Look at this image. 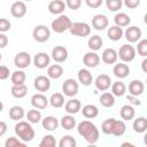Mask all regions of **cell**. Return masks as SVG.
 <instances>
[{
    "instance_id": "6da1fadb",
    "label": "cell",
    "mask_w": 147,
    "mask_h": 147,
    "mask_svg": "<svg viewBox=\"0 0 147 147\" xmlns=\"http://www.w3.org/2000/svg\"><path fill=\"white\" fill-rule=\"evenodd\" d=\"M77 131H78L79 136H82L90 144H95L99 140L100 132H99L96 125L93 124L91 121L85 119V121H82L80 123H78Z\"/></svg>"
},
{
    "instance_id": "7a4b0ae2",
    "label": "cell",
    "mask_w": 147,
    "mask_h": 147,
    "mask_svg": "<svg viewBox=\"0 0 147 147\" xmlns=\"http://www.w3.org/2000/svg\"><path fill=\"white\" fill-rule=\"evenodd\" d=\"M14 130H15V134L23 142H29L34 138V130H33L32 125L26 121L17 122Z\"/></svg>"
},
{
    "instance_id": "3957f363",
    "label": "cell",
    "mask_w": 147,
    "mask_h": 147,
    "mask_svg": "<svg viewBox=\"0 0 147 147\" xmlns=\"http://www.w3.org/2000/svg\"><path fill=\"white\" fill-rule=\"evenodd\" d=\"M71 24H72V22L69 18V16L62 14V15H59L55 20H53L51 28L56 33H63V32H65L70 29Z\"/></svg>"
},
{
    "instance_id": "277c9868",
    "label": "cell",
    "mask_w": 147,
    "mask_h": 147,
    "mask_svg": "<svg viewBox=\"0 0 147 147\" xmlns=\"http://www.w3.org/2000/svg\"><path fill=\"white\" fill-rule=\"evenodd\" d=\"M117 57H119L123 63L131 62L136 57V48L131 44H124L119 47L117 52Z\"/></svg>"
},
{
    "instance_id": "5b68a950",
    "label": "cell",
    "mask_w": 147,
    "mask_h": 147,
    "mask_svg": "<svg viewBox=\"0 0 147 147\" xmlns=\"http://www.w3.org/2000/svg\"><path fill=\"white\" fill-rule=\"evenodd\" d=\"M69 32L76 37H87L91 33V26L85 22H75L71 24Z\"/></svg>"
},
{
    "instance_id": "8992f818",
    "label": "cell",
    "mask_w": 147,
    "mask_h": 147,
    "mask_svg": "<svg viewBox=\"0 0 147 147\" xmlns=\"http://www.w3.org/2000/svg\"><path fill=\"white\" fill-rule=\"evenodd\" d=\"M32 37L38 42H45L51 37V30L44 24L36 25L33 31H32Z\"/></svg>"
},
{
    "instance_id": "52a82bcc",
    "label": "cell",
    "mask_w": 147,
    "mask_h": 147,
    "mask_svg": "<svg viewBox=\"0 0 147 147\" xmlns=\"http://www.w3.org/2000/svg\"><path fill=\"white\" fill-rule=\"evenodd\" d=\"M79 91V85L78 83L74 79V78H68L63 82L62 84V92L65 96H69V98H72L75 95H77Z\"/></svg>"
},
{
    "instance_id": "ba28073f",
    "label": "cell",
    "mask_w": 147,
    "mask_h": 147,
    "mask_svg": "<svg viewBox=\"0 0 147 147\" xmlns=\"http://www.w3.org/2000/svg\"><path fill=\"white\" fill-rule=\"evenodd\" d=\"M31 61H32V59L28 52H18L14 57V64L20 70L28 68L31 64Z\"/></svg>"
},
{
    "instance_id": "9c48e42d",
    "label": "cell",
    "mask_w": 147,
    "mask_h": 147,
    "mask_svg": "<svg viewBox=\"0 0 147 147\" xmlns=\"http://www.w3.org/2000/svg\"><path fill=\"white\" fill-rule=\"evenodd\" d=\"M141 36H142V32H141V29L136 26V25H132V26H129L126 28V30L124 31V37L125 39L133 44V42H138L140 39H141Z\"/></svg>"
},
{
    "instance_id": "30bf717a",
    "label": "cell",
    "mask_w": 147,
    "mask_h": 147,
    "mask_svg": "<svg viewBox=\"0 0 147 147\" xmlns=\"http://www.w3.org/2000/svg\"><path fill=\"white\" fill-rule=\"evenodd\" d=\"M51 63V56L45 52H39L33 57V64L38 69H45L48 68Z\"/></svg>"
},
{
    "instance_id": "8fae6325",
    "label": "cell",
    "mask_w": 147,
    "mask_h": 147,
    "mask_svg": "<svg viewBox=\"0 0 147 147\" xmlns=\"http://www.w3.org/2000/svg\"><path fill=\"white\" fill-rule=\"evenodd\" d=\"M111 78L108 76V75H106V74H101V75H99L96 78H95V80H94V85H95V87H96V90H99V91H101V92H105V91H107L110 86H111Z\"/></svg>"
},
{
    "instance_id": "7c38bea8",
    "label": "cell",
    "mask_w": 147,
    "mask_h": 147,
    "mask_svg": "<svg viewBox=\"0 0 147 147\" xmlns=\"http://www.w3.org/2000/svg\"><path fill=\"white\" fill-rule=\"evenodd\" d=\"M33 86L38 92H47L51 88V80L47 76H37L33 82Z\"/></svg>"
},
{
    "instance_id": "4fadbf2b",
    "label": "cell",
    "mask_w": 147,
    "mask_h": 147,
    "mask_svg": "<svg viewBox=\"0 0 147 147\" xmlns=\"http://www.w3.org/2000/svg\"><path fill=\"white\" fill-rule=\"evenodd\" d=\"M108 24H109L108 17L103 14H96L92 18V26H93V29H95L98 31H102V30L107 29Z\"/></svg>"
},
{
    "instance_id": "5bb4252c",
    "label": "cell",
    "mask_w": 147,
    "mask_h": 147,
    "mask_svg": "<svg viewBox=\"0 0 147 147\" xmlns=\"http://www.w3.org/2000/svg\"><path fill=\"white\" fill-rule=\"evenodd\" d=\"M51 55L56 63H62L68 59V49L64 46H55L52 49Z\"/></svg>"
},
{
    "instance_id": "9a60e30c",
    "label": "cell",
    "mask_w": 147,
    "mask_h": 147,
    "mask_svg": "<svg viewBox=\"0 0 147 147\" xmlns=\"http://www.w3.org/2000/svg\"><path fill=\"white\" fill-rule=\"evenodd\" d=\"M83 63L86 68H96L100 63V56L95 52H87L83 56Z\"/></svg>"
},
{
    "instance_id": "2e32d148",
    "label": "cell",
    "mask_w": 147,
    "mask_h": 147,
    "mask_svg": "<svg viewBox=\"0 0 147 147\" xmlns=\"http://www.w3.org/2000/svg\"><path fill=\"white\" fill-rule=\"evenodd\" d=\"M48 99L42 93H36L31 96V105L34 109H45L48 106Z\"/></svg>"
},
{
    "instance_id": "e0dca14e",
    "label": "cell",
    "mask_w": 147,
    "mask_h": 147,
    "mask_svg": "<svg viewBox=\"0 0 147 147\" xmlns=\"http://www.w3.org/2000/svg\"><path fill=\"white\" fill-rule=\"evenodd\" d=\"M10 14L16 17L21 18L26 14V5L23 1H15L10 6Z\"/></svg>"
},
{
    "instance_id": "ac0fdd59",
    "label": "cell",
    "mask_w": 147,
    "mask_h": 147,
    "mask_svg": "<svg viewBox=\"0 0 147 147\" xmlns=\"http://www.w3.org/2000/svg\"><path fill=\"white\" fill-rule=\"evenodd\" d=\"M117 51L109 47L102 52L100 60H102V62L106 64H115L117 62Z\"/></svg>"
},
{
    "instance_id": "d6986e66",
    "label": "cell",
    "mask_w": 147,
    "mask_h": 147,
    "mask_svg": "<svg viewBox=\"0 0 147 147\" xmlns=\"http://www.w3.org/2000/svg\"><path fill=\"white\" fill-rule=\"evenodd\" d=\"M144 91H145V85L139 79H133L129 84V93L132 96H137L138 98L139 95H141L144 93Z\"/></svg>"
},
{
    "instance_id": "ffe728a7",
    "label": "cell",
    "mask_w": 147,
    "mask_h": 147,
    "mask_svg": "<svg viewBox=\"0 0 147 147\" xmlns=\"http://www.w3.org/2000/svg\"><path fill=\"white\" fill-rule=\"evenodd\" d=\"M113 74L115 75V77L119 78V79H123L125 77L129 76L130 74V68L126 63H123V62H119V63H116L113 68Z\"/></svg>"
},
{
    "instance_id": "44dd1931",
    "label": "cell",
    "mask_w": 147,
    "mask_h": 147,
    "mask_svg": "<svg viewBox=\"0 0 147 147\" xmlns=\"http://www.w3.org/2000/svg\"><path fill=\"white\" fill-rule=\"evenodd\" d=\"M65 9V2L62 0H52L48 3V11L54 15H62Z\"/></svg>"
},
{
    "instance_id": "7402d4cb",
    "label": "cell",
    "mask_w": 147,
    "mask_h": 147,
    "mask_svg": "<svg viewBox=\"0 0 147 147\" xmlns=\"http://www.w3.org/2000/svg\"><path fill=\"white\" fill-rule=\"evenodd\" d=\"M77 77H78V82L84 86H90L93 82V77H92L91 71L88 69H85V68L79 69Z\"/></svg>"
},
{
    "instance_id": "603a6c76",
    "label": "cell",
    "mask_w": 147,
    "mask_h": 147,
    "mask_svg": "<svg viewBox=\"0 0 147 147\" xmlns=\"http://www.w3.org/2000/svg\"><path fill=\"white\" fill-rule=\"evenodd\" d=\"M64 109L65 111L68 113V115H74V114H77L78 111H80L82 109V103L78 99H70L65 102L64 105Z\"/></svg>"
},
{
    "instance_id": "cb8c5ba5",
    "label": "cell",
    "mask_w": 147,
    "mask_h": 147,
    "mask_svg": "<svg viewBox=\"0 0 147 147\" xmlns=\"http://www.w3.org/2000/svg\"><path fill=\"white\" fill-rule=\"evenodd\" d=\"M114 22L116 26L123 28V26H129V24L131 23V17L126 14V13H116V15L114 16Z\"/></svg>"
},
{
    "instance_id": "d4e9b609",
    "label": "cell",
    "mask_w": 147,
    "mask_h": 147,
    "mask_svg": "<svg viewBox=\"0 0 147 147\" xmlns=\"http://www.w3.org/2000/svg\"><path fill=\"white\" fill-rule=\"evenodd\" d=\"M119 115L123 121H131L136 116V110L131 105H124L119 109Z\"/></svg>"
},
{
    "instance_id": "484cf974",
    "label": "cell",
    "mask_w": 147,
    "mask_h": 147,
    "mask_svg": "<svg viewBox=\"0 0 147 147\" xmlns=\"http://www.w3.org/2000/svg\"><path fill=\"white\" fill-rule=\"evenodd\" d=\"M102 45H103V40H102V38H101L100 36H98V34L91 36V37L88 38V40H87V46H88V48L91 49V52H96V51H99V49L102 47Z\"/></svg>"
},
{
    "instance_id": "4316f807",
    "label": "cell",
    "mask_w": 147,
    "mask_h": 147,
    "mask_svg": "<svg viewBox=\"0 0 147 147\" xmlns=\"http://www.w3.org/2000/svg\"><path fill=\"white\" fill-rule=\"evenodd\" d=\"M83 116L87 119H92V118H95L98 115H99V109L96 106L94 105H85L82 109H80Z\"/></svg>"
},
{
    "instance_id": "83f0119b",
    "label": "cell",
    "mask_w": 147,
    "mask_h": 147,
    "mask_svg": "<svg viewBox=\"0 0 147 147\" xmlns=\"http://www.w3.org/2000/svg\"><path fill=\"white\" fill-rule=\"evenodd\" d=\"M42 127L47 131H55L59 126V121L54 116H46L44 119H41Z\"/></svg>"
},
{
    "instance_id": "f1b7e54d",
    "label": "cell",
    "mask_w": 147,
    "mask_h": 147,
    "mask_svg": "<svg viewBox=\"0 0 147 147\" xmlns=\"http://www.w3.org/2000/svg\"><path fill=\"white\" fill-rule=\"evenodd\" d=\"M123 34H124L123 29L119 28V26H116V25H113V26L108 28V30H107V36H108V38H109L110 40H113V41L119 40V39L123 37Z\"/></svg>"
},
{
    "instance_id": "f546056e",
    "label": "cell",
    "mask_w": 147,
    "mask_h": 147,
    "mask_svg": "<svg viewBox=\"0 0 147 147\" xmlns=\"http://www.w3.org/2000/svg\"><path fill=\"white\" fill-rule=\"evenodd\" d=\"M63 75V68L60 64H51L47 68V77L52 79H59Z\"/></svg>"
},
{
    "instance_id": "4dcf8cb0",
    "label": "cell",
    "mask_w": 147,
    "mask_h": 147,
    "mask_svg": "<svg viewBox=\"0 0 147 147\" xmlns=\"http://www.w3.org/2000/svg\"><path fill=\"white\" fill-rule=\"evenodd\" d=\"M110 87H111V92L110 93L114 96H123L125 94V92H126V86L121 80H117V82L111 83V86Z\"/></svg>"
},
{
    "instance_id": "1f68e13d",
    "label": "cell",
    "mask_w": 147,
    "mask_h": 147,
    "mask_svg": "<svg viewBox=\"0 0 147 147\" xmlns=\"http://www.w3.org/2000/svg\"><path fill=\"white\" fill-rule=\"evenodd\" d=\"M48 102L53 108H61L64 106V95L62 93L55 92L51 95V98L48 99Z\"/></svg>"
},
{
    "instance_id": "d6a6232c",
    "label": "cell",
    "mask_w": 147,
    "mask_h": 147,
    "mask_svg": "<svg viewBox=\"0 0 147 147\" xmlns=\"http://www.w3.org/2000/svg\"><path fill=\"white\" fill-rule=\"evenodd\" d=\"M26 79V75L23 70H15L11 75H10V80L13 83V85H24Z\"/></svg>"
},
{
    "instance_id": "836d02e7",
    "label": "cell",
    "mask_w": 147,
    "mask_h": 147,
    "mask_svg": "<svg viewBox=\"0 0 147 147\" xmlns=\"http://www.w3.org/2000/svg\"><path fill=\"white\" fill-rule=\"evenodd\" d=\"M133 131L137 133H145L147 130V119L145 117H138L133 121L132 124Z\"/></svg>"
},
{
    "instance_id": "e575fe53",
    "label": "cell",
    "mask_w": 147,
    "mask_h": 147,
    "mask_svg": "<svg viewBox=\"0 0 147 147\" xmlns=\"http://www.w3.org/2000/svg\"><path fill=\"white\" fill-rule=\"evenodd\" d=\"M25 116V111L24 109L21 107V106H13L10 109H9V117L13 119V121H22V118Z\"/></svg>"
},
{
    "instance_id": "d590c367",
    "label": "cell",
    "mask_w": 147,
    "mask_h": 147,
    "mask_svg": "<svg viewBox=\"0 0 147 147\" xmlns=\"http://www.w3.org/2000/svg\"><path fill=\"white\" fill-rule=\"evenodd\" d=\"M10 93H11V95L14 98L22 99L28 93V86L25 84L24 85H13L11 86V90H10Z\"/></svg>"
},
{
    "instance_id": "8d00e7d4",
    "label": "cell",
    "mask_w": 147,
    "mask_h": 147,
    "mask_svg": "<svg viewBox=\"0 0 147 147\" xmlns=\"http://www.w3.org/2000/svg\"><path fill=\"white\" fill-rule=\"evenodd\" d=\"M101 106L106 107V108H110L115 105V96L110 93V92H103L101 95H100V99H99Z\"/></svg>"
},
{
    "instance_id": "74e56055",
    "label": "cell",
    "mask_w": 147,
    "mask_h": 147,
    "mask_svg": "<svg viewBox=\"0 0 147 147\" xmlns=\"http://www.w3.org/2000/svg\"><path fill=\"white\" fill-rule=\"evenodd\" d=\"M126 131V125L124 123V121H121V119H115L114 122V126H113V136L115 137H121L125 133Z\"/></svg>"
},
{
    "instance_id": "f35d334b",
    "label": "cell",
    "mask_w": 147,
    "mask_h": 147,
    "mask_svg": "<svg viewBox=\"0 0 147 147\" xmlns=\"http://www.w3.org/2000/svg\"><path fill=\"white\" fill-rule=\"evenodd\" d=\"M60 124L64 130H72L76 126V118L72 115H65L61 118Z\"/></svg>"
},
{
    "instance_id": "ab89813d",
    "label": "cell",
    "mask_w": 147,
    "mask_h": 147,
    "mask_svg": "<svg viewBox=\"0 0 147 147\" xmlns=\"http://www.w3.org/2000/svg\"><path fill=\"white\" fill-rule=\"evenodd\" d=\"M25 116H26V119H28V122L30 124H37V123H39L41 121V113H40V110L34 109V108L30 109Z\"/></svg>"
},
{
    "instance_id": "60d3db41",
    "label": "cell",
    "mask_w": 147,
    "mask_h": 147,
    "mask_svg": "<svg viewBox=\"0 0 147 147\" xmlns=\"http://www.w3.org/2000/svg\"><path fill=\"white\" fill-rule=\"evenodd\" d=\"M57 147H77V141L72 136L67 134L60 139Z\"/></svg>"
},
{
    "instance_id": "b9f144b4",
    "label": "cell",
    "mask_w": 147,
    "mask_h": 147,
    "mask_svg": "<svg viewBox=\"0 0 147 147\" xmlns=\"http://www.w3.org/2000/svg\"><path fill=\"white\" fill-rule=\"evenodd\" d=\"M39 147H57L56 139L53 134H46L39 142Z\"/></svg>"
},
{
    "instance_id": "7bdbcfd3",
    "label": "cell",
    "mask_w": 147,
    "mask_h": 147,
    "mask_svg": "<svg viewBox=\"0 0 147 147\" xmlns=\"http://www.w3.org/2000/svg\"><path fill=\"white\" fill-rule=\"evenodd\" d=\"M5 147H28V145L16 137H9L5 141Z\"/></svg>"
},
{
    "instance_id": "ee69618b",
    "label": "cell",
    "mask_w": 147,
    "mask_h": 147,
    "mask_svg": "<svg viewBox=\"0 0 147 147\" xmlns=\"http://www.w3.org/2000/svg\"><path fill=\"white\" fill-rule=\"evenodd\" d=\"M116 118H107L102 122L101 125V131L105 134H111L113 133V126H114V122Z\"/></svg>"
},
{
    "instance_id": "f6af8a7d",
    "label": "cell",
    "mask_w": 147,
    "mask_h": 147,
    "mask_svg": "<svg viewBox=\"0 0 147 147\" xmlns=\"http://www.w3.org/2000/svg\"><path fill=\"white\" fill-rule=\"evenodd\" d=\"M106 6H107V9L110 11H118L122 8L123 2L122 0H107Z\"/></svg>"
},
{
    "instance_id": "bcb514c9",
    "label": "cell",
    "mask_w": 147,
    "mask_h": 147,
    "mask_svg": "<svg viewBox=\"0 0 147 147\" xmlns=\"http://www.w3.org/2000/svg\"><path fill=\"white\" fill-rule=\"evenodd\" d=\"M137 51H138V54L141 55L142 57L147 55V39H140L138 41Z\"/></svg>"
},
{
    "instance_id": "7dc6e473",
    "label": "cell",
    "mask_w": 147,
    "mask_h": 147,
    "mask_svg": "<svg viewBox=\"0 0 147 147\" xmlns=\"http://www.w3.org/2000/svg\"><path fill=\"white\" fill-rule=\"evenodd\" d=\"M11 23L7 18H0V33H5L10 30Z\"/></svg>"
},
{
    "instance_id": "c3c4849f",
    "label": "cell",
    "mask_w": 147,
    "mask_h": 147,
    "mask_svg": "<svg viewBox=\"0 0 147 147\" xmlns=\"http://www.w3.org/2000/svg\"><path fill=\"white\" fill-rule=\"evenodd\" d=\"M80 6H82V0H67L65 1V7L72 10H77Z\"/></svg>"
},
{
    "instance_id": "681fc988",
    "label": "cell",
    "mask_w": 147,
    "mask_h": 147,
    "mask_svg": "<svg viewBox=\"0 0 147 147\" xmlns=\"http://www.w3.org/2000/svg\"><path fill=\"white\" fill-rule=\"evenodd\" d=\"M9 68L6 65H0V80H6L7 78H9Z\"/></svg>"
},
{
    "instance_id": "f907efd6",
    "label": "cell",
    "mask_w": 147,
    "mask_h": 147,
    "mask_svg": "<svg viewBox=\"0 0 147 147\" xmlns=\"http://www.w3.org/2000/svg\"><path fill=\"white\" fill-rule=\"evenodd\" d=\"M85 3L90 8H99L102 5V0H85Z\"/></svg>"
},
{
    "instance_id": "816d5d0a",
    "label": "cell",
    "mask_w": 147,
    "mask_h": 147,
    "mask_svg": "<svg viewBox=\"0 0 147 147\" xmlns=\"http://www.w3.org/2000/svg\"><path fill=\"white\" fill-rule=\"evenodd\" d=\"M124 5L127 8H130V9H134V8H137L140 5V1L139 0H125L124 1Z\"/></svg>"
},
{
    "instance_id": "f5cc1de1",
    "label": "cell",
    "mask_w": 147,
    "mask_h": 147,
    "mask_svg": "<svg viewBox=\"0 0 147 147\" xmlns=\"http://www.w3.org/2000/svg\"><path fill=\"white\" fill-rule=\"evenodd\" d=\"M126 100H127L131 105H133V106H140V105H141V101H140L137 96H132V95H130V94L126 96Z\"/></svg>"
},
{
    "instance_id": "db71d44e",
    "label": "cell",
    "mask_w": 147,
    "mask_h": 147,
    "mask_svg": "<svg viewBox=\"0 0 147 147\" xmlns=\"http://www.w3.org/2000/svg\"><path fill=\"white\" fill-rule=\"evenodd\" d=\"M8 45V37L5 33H0V48H5Z\"/></svg>"
},
{
    "instance_id": "11a10c76",
    "label": "cell",
    "mask_w": 147,
    "mask_h": 147,
    "mask_svg": "<svg viewBox=\"0 0 147 147\" xmlns=\"http://www.w3.org/2000/svg\"><path fill=\"white\" fill-rule=\"evenodd\" d=\"M7 129H8V126H7L6 122L0 121V137H2V136H5V134H6Z\"/></svg>"
},
{
    "instance_id": "9f6ffc18",
    "label": "cell",
    "mask_w": 147,
    "mask_h": 147,
    "mask_svg": "<svg viewBox=\"0 0 147 147\" xmlns=\"http://www.w3.org/2000/svg\"><path fill=\"white\" fill-rule=\"evenodd\" d=\"M119 147H137L134 144H132V142H129V141H124V142H122L121 144V146Z\"/></svg>"
},
{
    "instance_id": "6f0895ef",
    "label": "cell",
    "mask_w": 147,
    "mask_h": 147,
    "mask_svg": "<svg viewBox=\"0 0 147 147\" xmlns=\"http://www.w3.org/2000/svg\"><path fill=\"white\" fill-rule=\"evenodd\" d=\"M146 64H147V59H144V61L141 62V68H142V71H144V72H147Z\"/></svg>"
},
{
    "instance_id": "680465c9",
    "label": "cell",
    "mask_w": 147,
    "mask_h": 147,
    "mask_svg": "<svg viewBox=\"0 0 147 147\" xmlns=\"http://www.w3.org/2000/svg\"><path fill=\"white\" fill-rule=\"evenodd\" d=\"M2 109H3V103L0 101V111H2Z\"/></svg>"
},
{
    "instance_id": "91938a15",
    "label": "cell",
    "mask_w": 147,
    "mask_h": 147,
    "mask_svg": "<svg viewBox=\"0 0 147 147\" xmlns=\"http://www.w3.org/2000/svg\"><path fill=\"white\" fill-rule=\"evenodd\" d=\"M87 147H98V146H96L95 144H90V145H88Z\"/></svg>"
},
{
    "instance_id": "94428289",
    "label": "cell",
    "mask_w": 147,
    "mask_h": 147,
    "mask_svg": "<svg viewBox=\"0 0 147 147\" xmlns=\"http://www.w3.org/2000/svg\"><path fill=\"white\" fill-rule=\"evenodd\" d=\"M1 59H2V55H1V53H0V61H1Z\"/></svg>"
}]
</instances>
